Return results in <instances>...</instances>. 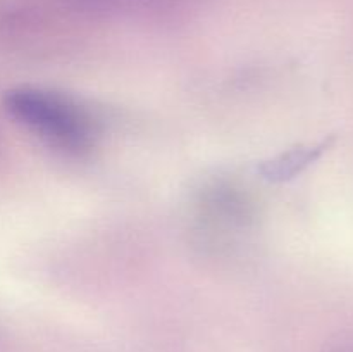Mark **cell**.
Returning <instances> with one entry per match:
<instances>
[{"label":"cell","instance_id":"cell-1","mask_svg":"<svg viewBox=\"0 0 353 352\" xmlns=\"http://www.w3.org/2000/svg\"><path fill=\"white\" fill-rule=\"evenodd\" d=\"M7 113L62 150L79 154L97 138L99 123L86 107L50 90L19 86L3 97Z\"/></svg>","mask_w":353,"mask_h":352},{"label":"cell","instance_id":"cell-2","mask_svg":"<svg viewBox=\"0 0 353 352\" xmlns=\"http://www.w3.org/2000/svg\"><path fill=\"white\" fill-rule=\"evenodd\" d=\"M336 137L330 135L324 140L317 141V144L309 145H296V147L290 148V150L281 152L276 157L268 159V161L261 162L259 166V173L264 176L269 182H288L299 176L300 173L305 171L310 164L317 161L321 155L326 150H330L331 145L334 144Z\"/></svg>","mask_w":353,"mask_h":352}]
</instances>
